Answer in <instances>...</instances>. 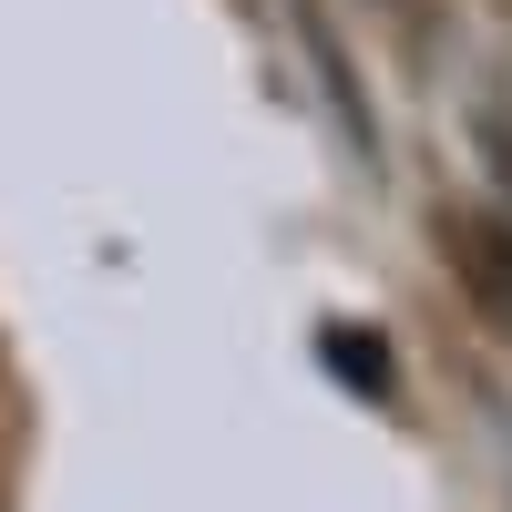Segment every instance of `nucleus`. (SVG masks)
<instances>
[{
  "label": "nucleus",
  "instance_id": "7ed1b4c3",
  "mask_svg": "<svg viewBox=\"0 0 512 512\" xmlns=\"http://www.w3.org/2000/svg\"><path fill=\"white\" fill-rule=\"evenodd\" d=\"M318 359L349 369L359 400H390V338H379V328H318Z\"/></svg>",
  "mask_w": 512,
  "mask_h": 512
},
{
  "label": "nucleus",
  "instance_id": "f257e3e1",
  "mask_svg": "<svg viewBox=\"0 0 512 512\" xmlns=\"http://www.w3.org/2000/svg\"><path fill=\"white\" fill-rule=\"evenodd\" d=\"M441 256L461 267V287H472V308L512 338V216H482V205H451L441 216Z\"/></svg>",
  "mask_w": 512,
  "mask_h": 512
},
{
  "label": "nucleus",
  "instance_id": "f03ea898",
  "mask_svg": "<svg viewBox=\"0 0 512 512\" xmlns=\"http://www.w3.org/2000/svg\"><path fill=\"white\" fill-rule=\"evenodd\" d=\"M297 41H308V72L328 82V103H338V123H349V144H359V164H369V154H379V134H369V93H359L349 52H338V31L318 21V0H297Z\"/></svg>",
  "mask_w": 512,
  "mask_h": 512
}]
</instances>
